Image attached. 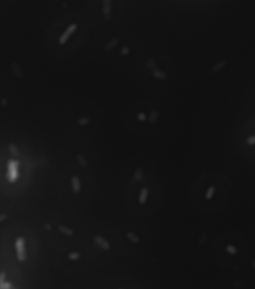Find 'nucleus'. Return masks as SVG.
Here are the masks:
<instances>
[{"label":"nucleus","instance_id":"obj_1","mask_svg":"<svg viewBox=\"0 0 255 289\" xmlns=\"http://www.w3.org/2000/svg\"><path fill=\"white\" fill-rule=\"evenodd\" d=\"M18 166L19 162L15 160H9L8 163V172L5 175V177L8 181L13 183L17 181L18 177Z\"/></svg>","mask_w":255,"mask_h":289},{"label":"nucleus","instance_id":"obj_2","mask_svg":"<svg viewBox=\"0 0 255 289\" xmlns=\"http://www.w3.org/2000/svg\"><path fill=\"white\" fill-rule=\"evenodd\" d=\"M15 247L17 250V257L20 262H24L26 259V251L25 248V240L22 237L17 238L15 242Z\"/></svg>","mask_w":255,"mask_h":289},{"label":"nucleus","instance_id":"obj_3","mask_svg":"<svg viewBox=\"0 0 255 289\" xmlns=\"http://www.w3.org/2000/svg\"><path fill=\"white\" fill-rule=\"evenodd\" d=\"M76 29H77V25H76V23H72V24L70 25V26L67 27V29L64 31V32L63 33V34L60 36V38H59V43L61 45L64 44V43L67 41V40L69 39L70 36H71V34L76 31Z\"/></svg>","mask_w":255,"mask_h":289},{"label":"nucleus","instance_id":"obj_4","mask_svg":"<svg viewBox=\"0 0 255 289\" xmlns=\"http://www.w3.org/2000/svg\"><path fill=\"white\" fill-rule=\"evenodd\" d=\"M103 14L105 20L109 21L112 17V1H103Z\"/></svg>","mask_w":255,"mask_h":289},{"label":"nucleus","instance_id":"obj_5","mask_svg":"<svg viewBox=\"0 0 255 289\" xmlns=\"http://www.w3.org/2000/svg\"><path fill=\"white\" fill-rule=\"evenodd\" d=\"M71 184L73 193H79L81 190V184H80V180L77 176H73L71 178Z\"/></svg>","mask_w":255,"mask_h":289},{"label":"nucleus","instance_id":"obj_6","mask_svg":"<svg viewBox=\"0 0 255 289\" xmlns=\"http://www.w3.org/2000/svg\"><path fill=\"white\" fill-rule=\"evenodd\" d=\"M94 241L97 243L99 246H100L103 249H104V250H109V248H110V245H109V243L107 242L104 238H102L101 236L100 235L95 236Z\"/></svg>","mask_w":255,"mask_h":289},{"label":"nucleus","instance_id":"obj_7","mask_svg":"<svg viewBox=\"0 0 255 289\" xmlns=\"http://www.w3.org/2000/svg\"><path fill=\"white\" fill-rule=\"evenodd\" d=\"M150 71H151L152 74H153L155 77L158 78V79H161V80H164V79H166V78H167V74H166V73L162 72V71H160L159 69H158V67H155L153 69H151Z\"/></svg>","mask_w":255,"mask_h":289},{"label":"nucleus","instance_id":"obj_8","mask_svg":"<svg viewBox=\"0 0 255 289\" xmlns=\"http://www.w3.org/2000/svg\"><path fill=\"white\" fill-rule=\"evenodd\" d=\"M226 64H227L226 60L222 59V60L219 61V62H217L215 65L212 66V68H211V72L213 73V74H216V73L219 72V71H221V69L224 68V67L226 65Z\"/></svg>","mask_w":255,"mask_h":289},{"label":"nucleus","instance_id":"obj_9","mask_svg":"<svg viewBox=\"0 0 255 289\" xmlns=\"http://www.w3.org/2000/svg\"><path fill=\"white\" fill-rule=\"evenodd\" d=\"M11 68H12V71L14 72V75L17 78L20 79L22 76V70H21L20 67L19 65L16 62H13L11 63Z\"/></svg>","mask_w":255,"mask_h":289},{"label":"nucleus","instance_id":"obj_10","mask_svg":"<svg viewBox=\"0 0 255 289\" xmlns=\"http://www.w3.org/2000/svg\"><path fill=\"white\" fill-rule=\"evenodd\" d=\"M58 229H59V231L61 233L65 234L67 236H69V237L72 236L73 234V233H74V231L72 229H71L70 228L67 227L66 225H59Z\"/></svg>","mask_w":255,"mask_h":289},{"label":"nucleus","instance_id":"obj_11","mask_svg":"<svg viewBox=\"0 0 255 289\" xmlns=\"http://www.w3.org/2000/svg\"><path fill=\"white\" fill-rule=\"evenodd\" d=\"M148 189L147 187H144L143 189L141 190L139 196V202L141 204H144L146 201L147 196H148Z\"/></svg>","mask_w":255,"mask_h":289},{"label":"nucleus","instance_id":"obj_12","mask_svg":"<svg viewBox=\"0 0 255 289\" xmlns=\"http://www.w3.org/2000/svg\"><path fill=\"white\" fill-rule=\"evenodd\" d=\"M118 43H119V40L117 39V38H112L110 41L108 42V43H106V45H105V50H112V49H114L115 47L118 44Z\"/></svg>","mask_w":255,"mask_h":289},{"label":"nucleus","instance_id":"obj_13","mask_svg":"<svg viewBox=\"0 0 255 289\" xmlns=\"http://www.w3.org/2000/svg\"><path fill=\"white\" fill-rule=\"evenodd\" d=\"M8 150H9V152H10V153L11 154H12L14 157H19L20 152H19V151H18L17 148L16 147L15 144H12V143H10V144L8 145Z\"/></svg>","mask_w":255,"mask_h":289},{"label":"nucleus","instance_id":"obj_14","mask_svg":"<svg viewBox=\"0 0 255 289\" xmlns=\"http://www.w3.org/2000/svg\"><path fill=\"white\" fill-rule=\"evenodd\" d=\"M155 67H156L155 59H154V58H149V59L147 60L146 63H145V68L150 71L151 69H153Z\"/></svg>","mask_w":255,"mask_h":289},{"label":"nucleus","instance_id":"obj_15","mask_svg":"<svg viewBox=\"0 0 255 289\" xmlns=\"http://www.w3.org/2000/svg\"><path fill=\"white\" fill-rule=\"evenodd\" d=\"M76 160L79 163V164L82 167H86L88 166V162L85 160L84 157L82 155L80 154H76Z\"/></svg>","mask_w":255,"mask_h":289},{"label":"nucleus","instance_id":"obj_16","mask_svg":"<svg viewBox=\"0 0 255 289\" xmlns=\"http://www.w3.org/2000/svg\"><path fill=\"white\" fill-rule=\"evenodd\" d=\"M157 118H158V112H157L156 110H152L151 112H150V115H149L148 121L150 123H151V124L155 123Z\"/></svg>","mask_w":255,"mask_h":289},{"label":"nucleus","instance_id":"obj_17","mask_svg":"<svg viewBox=\"0 0 255 289\" xmlns=\"http://www.w3.org/2000/svg\"><path fill=\"white\" fill-rule=\"evenodd\" d=\"M77 123L80 126H85L90 123V119L87 117H82L77 121Z\"/></svg>","mask_w":255,"mask_h":289},{"label":"nucleus","instance_id":"obj_18","mask_svg":"<svg viewBox=\"0 0 255 289\" xmlns=\"http://www.w3.org/2000/svg\"><path fill=\"white\" fill-rule=\"evenodd\" d=\"M214 193H215V187H210L207 189V193H206V199H212V196L214 195Z\"/></svg>","mask_w":255,"mask_h":289},{"label":"nucleus","instance_id":"obj_19","mask_svg":"<svg viewBox=\"0 0 255 289\" xmlns=\"http://www.w3.org/2000/svg\"><path fill=\"white\" fill-rule=\"evenodd\" d=\"M68 258L71 261H75V260H77L78 258H79L80 257V254L79 253H76V252H74V253H71L68 254L67 255Z\"/></svg>","mask_w":255,"mask_h":289},{"label":"nucleus","instance_id":"obj_20","mask_svg":"<svg viewBox=\"0 0 255 289\" xmlns=\"http://www.w3.org/2000/svg\"><path fill=\"white\" fill-rule=\"evenodd\" d=\"M127 237L129 238V240H131L134 243H137L139 241L138 237L133 232H127Z\"/></svg>","mask_w":255,"mask_h":289},{"label":"nucleus","instance_id":"obj_21","mask_svg":"<svg viewBox=\"0 0 255 289\" xmlns=\"http://www.w3.org/2000/svg\"><path fill=\"white\" fill-rule=\"evenodd\" d=\"M134 177L135 178H136V180H138V181L141 180V179L143 178V177H142V171H141V169H138L136 171Z\"/></svg>","mask_w":255,"mask_h":289},{"label":"nucleus","instance_id":"obj_22","mask_svg":"<svg viewBox=\"0 0 255 289\" xmlns=\"http://www.w3.org/2000/svg\"><path fill=\"white\" fill-rule=\"evenodd\" d=\"M227 251H228V253H229L230 254H231V255H234V254H236V253H237V250H236V248H235L233 246H232V245H228V246H227Z\"/></svg>","mask_w":255,"mask_h":289},{"label":"nucleus","instance_id":"obj_23","mask_svg":"<svg viewBox=\"0 0 255 289\" xmlns=\"http://www.w3.org/2000/svg\"><path fill=\"white\" fill-rule=\"evenodd\" d=\"M12 285L10 282H4L2 285H0V289H10Z\"/></svg>","mask_w":255,"mask_h":289},{"label":"nucleus","instance_id":"obj_24","mask_svg":"<svg viewBox=\"0 0 255 289\" xmlns=\"http://www.w3.org/2000/svg\"><path fill=\"white\" fill-rule=\"evenodd\" d=\"M147 116L144 112H139L138 114V119L140 121H144L146 120Z\"/></svg>","mask_w":255,"mask_h":289},{"label":"nucleus","instance_id":"obj_25","mask_svg":"<svg viewBox=\"0 0 255 289\" xmlns=\"http://www.w3.org/2000/svg\"><path fill=\"white\" fill-rule=\"evenodd\" d=\"M121 53L123 55H127L129 53V49L127 47H124L121 48Z\"/></svg>","mask_w":255,"mask_h":289},{"label":"nucleus","instance_id":"obj_26","mask_svg":"<svg viewBox=\"0 0 255 289\" xmlns=\"http://www.w3.org/2000/svg\"><path fill=\"white\" fill-rule=\"evenodd\" d=\"M254 142H255V136H251V137L248 138V140H247V143H248V144H251V145H252V144H254Z\"/></svg>","mask_w":255,"mask_h":289},{"label":"nucleus","instance_id":"obj_27","mask_svg":"<svg viewBox=\"0 0 255 289\" xmlns=\"http://www.w3.org/2000/svg\"><path fill=\"white\" fill-rule=\"evenodd\" d=\"M5 272H2L0 273V285H2V283L5 282Z\"/></svg>","mask_w":255,"mask_h":289},{"label":"nucleus","instance_id":"obj_28","mask_svg":"<svg viewBox=\"0 0 255 289\" xmlns=\"http://www.w3.org/2000/svg\"><path fill=\"white\" fill-rule=\"evenodd\" d=\"M7 217H8V215L6 214V213H0V222H3V221H5V220L7 219Z\"/></svg>","mask_w":255,"mask_h":289},{"label":"nucleus","instance_id":"obj_29","mask_svg":"<svg viewBox=\"0 0 255 289\" xmlns=\"http://www.w3.org/2000/svg\"><path fill=\"white\" fill-rule=\"evenodd\" d=\"M45 228H46V229H47V230H50V229H52V227H51V225H50V224H47V225H45Z\"/></svg>","mask_w":255,"mask_h":289},{"label":"nucleus","instance_id":"obj_30","mask_svg":"<svg viewBox=\"0 0 255 289\" xmlns=\"http://www.w3.org/2000/svg\"><path fill=\"white\" fill-rule=\"evenodd\" d=\"M1 102H2V104H3V105H7V104H8V101L6 100H5V99H2Z\"/></svg>","mask_w":255,"mask_h":289},{"label":"nucleus","instance_id":"obj_31","mask_svg":"<svg viewBox=\"0 0 255 289\" xmlns=\"http://www.w3.org/2000/svg\"><path fill=\"white\" fill-rule=\"evenodd\" d=\"M10 289H20V288L17 287H16V286H11V288H10Z\"/></svg>","mask_w":255,"mask_h":289},{"label":"nucleus","instance_id":"obj_32","mask_svg":"<svg viewBox=\"0 0 255 289\" xmlns=\"http://www.w3.org/2000/svg\"><path fill=\"white\" fill-rule=\"evenodd\" d=\"M120 289H123V288H120Z\"/></svg>","mask_w":255,"mask_h":289}]
</instances>
